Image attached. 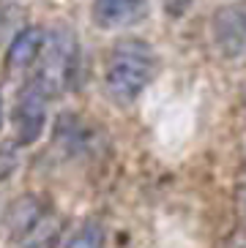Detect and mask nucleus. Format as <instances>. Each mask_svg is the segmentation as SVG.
Segmentation results:
<instances>
[{"label": "nucleus", "mask_w": 246, "mask_h": 248, "mask_svg": "<svg viewBox=\"0 0 246 248\" xmlns=\"http://www.w3.org/2000/svg\"><path fill=\"white\" fill-rule=\"evenodd\" d=\"M159 58L145 38H121L107 55L104 88L115 104L129 107L148 90L156 77Z\"/></svg>", "instance_id": "1"}, {"label": "nucleus", "mask_w": 246, "mask_h": 248, "mask_svg": "<svg viewBox=\"0 0 246 248\" xmlns=\"http://www.w3.org/2000/svg\"><path fill=\"white\" fill-rule=\"evenodd\" d=\"M50 95H52L50 88H47L38 77H33V79L22 88V93L17 95L11 123H14V137H17L14 142L19 147H30L33 142H38V137L44 134Z\"/></svg>", "instance_id": "2"}, {"label": "nucleus", "mask_w": 246, "mask_h": 248, "mask_svg": "<svg viewBox=\"0 0 246 248\" xmlns=\"http://www.w3.org/2000/svg\"><path fill=\"white\" fill-rule=\"evenodd\" d=\"M41 60H44V68L38 74V79L50 88V93L69 85L74 66H77V38H74L71 30L58 28L52 36H47Z\"/></svg>", "instance_id": "3"}, {"label": "nucleus", "mask_w": 246, "mask_h": 248, "mask_svg": "<svg viewBox=\"0 0 246 248\" xmlns=\"http://www.w3.org/2000/svg\"><path fill=\"white\" fill-rule=\"evenodd\" d=\"M148 11V0H93L90 16L99 30H118L134 25Z\"/></svg>", "instance_id": "4"}, {"label": "nucleus", "mask_w": 246, "mask_h": 248, "mask_svg": "<svg viewBox=\"0 0 246 248\" xmlns=\"http://www.w3.org/2000/svg\"><path fill=\"white\" fill-rule=\"evenodd\" d=\"M213 38L225 55H238L246 46V8L227 6L213 16Z\"/></svg>", "instance_id": "5"}, {"label": "nucleus", "mask_w": 246, "mask_h": 248, "mask_svg": "<svg viewBox=\"0 0 246 248\" xmlns=\"http://www.w3.org/2000/svg\"><path fill=\"white\" fill-rule=\"evenodd\" d=\"M44 44H47V33L36 25L30 28H22L14 36V41L8 44V55H6V66L11 71H22V68L33 66L44 52Z\"/></svg>", "instance_id": "6"}, {"label": "nucleus", "mask_w": 246, "mask_h": 248, "mask_svg": "<svg viewBox=\"0 0 246 248\" xmlns=\"http://www.w3.org/2000/svg\"><path fill=\"white\" fill-rule=\"evenodd\" d=\"M47 216V204H41V199L38 197H19L11 207H8V226H11V232L17 234V237H28L33 229L38 226V221Z\"/></svg>", "instance_id": "7"}, {"label": "nucleus", "mask_w": 246, "mask_h": 248, "mask_svg": "<svg viewBox=\"0 0 246 248\" xmlns=\"http://www.w3.org/2000/svg\"><path fill=\"white\" fill-rule=\"evenodd\" d=\"M104 243H107L104 226L90 218V221H82V224L66 237L63 248H104Z\"/></svg>", "instance_id": "8"}, {"label": "nucleus", "mask_w": 246, "mask_h": 248, "mask_svg": "<svg viewBox=\"0 0 246 248\" xmlns=\"http://www.w3.org/2000/svg\"><path fill=\"white\" fill-rule=\"evenodd\" d=\"M19 145L17 142H8V145H0V180H8V177L17 172L19 167Z\"/></svg>", "instance_id": "9"}, {"label": "nucleus", "mask_w": 246, "mask_h": 248, "mask_svg": "<svg viewBox=\"0 0 246 248\" xmlns=\"http://www.w3.org/2000/svg\"><path fill=\"white\" fill-rule=\"evenodd\" d=\"M3 117H6V104H3V93H0V128H3Z\"/></svg>", "instance_id": "10"}]
</instances>
